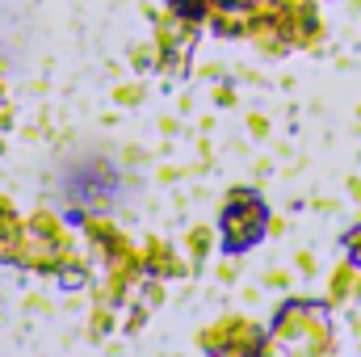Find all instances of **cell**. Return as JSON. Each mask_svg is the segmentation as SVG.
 <instances>
[{
	"label": "cell",
	"mask_w": 361,
	"mask_h": 357,
	"mask_svg": "<svg viewBox=\"0 0 361 357\" xmlns=\"http://www.w3.org/2000/svg\"><path fill=\"white\" fill-rule=\"evenodd\" d=\"M269 341L298 357H332V328L328 315L311 298H290L269 328Z\"/></svg>",
	"instance_id": "cell-1"
},
{
	"label": "cell",
	"mask_w": 361,
	"mask_h": 357,
	"mask_svg": "<svg viewBox=\"0 0 361 357\" xmlns=\"http://www.w3.org/2000/svg\"><path fill=\"white\" fill-rule=\"evenodd\" d=\"M273 214L269 206L261 202V193L257 189H244V185H235V189H227V206H223V219H219V240H223V253H248V248H257L261 240H265V231H269Z\"/></svg>",
	"instance_id": "cell-2"
},
{
	"label": "cell",
	"mask_w": 361,
	"mask_h": 357,
	"mask_svg": "<svg viewBox=\"0 0 361 357\" xmlns=\"http://www.w3.org/2000/svg\"><path fill=\"white\" fill-rule=\"evenodd\" d=\"M197 345L210 357H265L269 349V332L244 315H223L219 324H206Z\"/></svg>",
	"instance_id": "cell-3"
},
{
	"label": "cell",
	"mask_w": 361,
	"mask_h": 357,
	"mask_svg": "<svg viewBox=\"0 0 361 357\" xmlns=\"http://www.w3.org/2000/svg\"><path fill=\"white\" fill-rule=\"evenodd\" d=\"M143 269H147V277H180V273H189L185 261H180V253L173 244H164V240H147V248H143Z\"/></svg>",
	"instance_id": "cell-4"
},
{
	"label": "cell",
	"mask_w": 361,
	"mask_h": 357,
	"mask_svg": "<svg viewBox=\"0 0 361 357\" xmlns=\"http://www.w3.org/2000/svg\"><path fill=\"white\" fill-rule=\"evenodd\" d=\"M361 298V265L341 261L328 277V303H357Z\"/></svg>",
	"instance_id": "cell-5"
},
{
	"label": "cell",
	"mask_w": 361,
	"mask_h": 357,
	"mask_svg": "<svg viewBox=\"0 0 361 357\" xmlns=\"http://www.w3.org/2000/svg\"><path fill=\"white\" fill-rule=\"evenodd\" d=\"M210 240H214V231H210L206 223H197V227L185 236V248H189V261H193V265H202V261H206V253H210Z\"/></svg>",
	"instance_id": "cell-6"
},
{
	"label": "cell",
	"mask_w": 361,
	"mask_h": 357,
	"mask_svg": "<svg viewBox=\"0 0 361 357\" xmlns=\"http://www.w3.org/2000/svg\"><path fill=\"white\" fill-rule=\"evenodd\" d=\"M59 286H63V290H76V286H89V261H80V257H72L68 265L59 269Z\"/></svg>",
	"instance_id": "cell-7"
},
{
	"label": "cell",
	"mask_w": 361,
	"mask_h": 357,
	"mask_svg": "<svg viewBox=\"0 0 361 357\" xmlns=\"http://www.w3.org/2000/svg\"><path fill=\"white\" fill-rule=\"evenodd\" d=\"M139 294H143V307H160V303H164L160 277H143V282H139Z\"/></svg>",
	"instance_id": "cell-8"
},
{
	"label": "cell",
	"mask_w": 361,
	"mask_h": 357,
	"mask_svg": "<svg viewBox=\"0 0 361 357\" xmlns=\"http://www.w3.org/2000/svg\"><path fill=\"white\" fill-rule=\"evenodd\" d=\"M109 311H114V307H105V303H97V311H92V324H89L92 341H101V337L109 332Z\"/></svg>",
	"instance_id": "cell-9"
},
{
	"label": "cell",
	"mask_w": 361,
	"mask_h": 357,
	"mask_svg": "<svg viewBox=\"0 0 361 357\" xmlns=\"http://www.w3.org/2000/svg\"><path fill=\"white\" fill-rule=\"evenodd\" d=\"M114 101H118V105H139V101H143V85H122V89H114Z\"/></svg>",
	"instance_id": "cell-10"
},
{
	"label": "cell",
	"mask_w": 361,
	"mask_h": 357,
	"mask_svg": "<svg viewBox=\"0 0 361 357\" xmlns=\"http://www.w3.org/2000/svg\"><path fill=\"white\" fill-rule=\"evenodd\" d=\"M341 244H345L349 261H353V265H361V227H353V231H345V240H341Z\"/></svg>",
	"instance_id": "cell-11"
},
{
	"label": "cell",
	"mask_w": 361,
	"mask_h": 357,
	"mask_svg": "<svg viewBox=\"0 0 361 357\" xmlns=\"http://www.w3.org/2000/svg\"><path fill=\"white\" fill-rule=\"evenodd\" d=\"M298 265H302V273H315V269H311L315 265V257H311V253H298Z\"/></svg>",
	"instance_id": "cell-12"
},
{
	"label": "cell",
	"mask_w": 361,
	"mask_h": 357,
	"mask_svg": "<svg viewBox=\"0 0 361 357\" xmlns=\"http://www.w3.org/2000/svg\"><path fill=\"white\" fill-rule=\"evenodd\" d=\"M286 282H290V273H286V269H281V273H269V286H286Z\"/></svg>",
	"instance_id": "cell-13"
},
{
	"label": "cell",
	"mask_w": 361,
	"mask_h": 357,
	"mask_svg": "<svg viewBox=\"0 0 361 357\" xmlns=\"http://www.w3.org/2000/svg\"><path fill=\"white\" fill-rule=\"evenodd\" d=\"M349 193L357 198V206H361V177H353V181H349Z\"/></svg>",
	"instance_id": "cell-14"
},
{
	"label": "cell",
	"mask_w": 361,
	"mask_h": 357,
	"mask_svg": "<svg viewBox=\"0 0 361 357\" xmlns=\"http://www.w3.org/2000/svg\"><path fill=\"white\" fill-rule=\"evenodd\" d=\"M0 97H4V80H0Z\"/></svg>",
	"instance_id": "cell-15"
}]
</instances>
